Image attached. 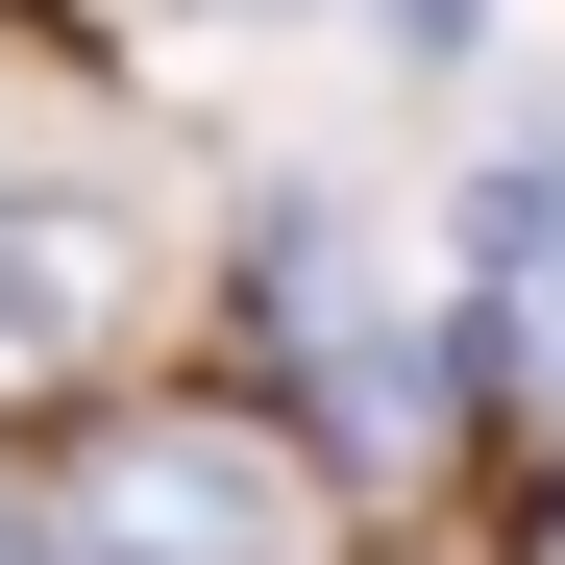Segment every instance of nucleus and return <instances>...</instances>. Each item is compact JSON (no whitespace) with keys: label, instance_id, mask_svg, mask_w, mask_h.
<instances>
[{"label":"nucleus","instance_id":"obj_1","mask_svg":"<svg viewBox=\"0 0 565 565\" xmlns=\"http://www.w3.org/2000/svg\"><path fill=\"white\" fill-rule=\"evenodd\" d=\"M124 296H148V222L74 198V172H0V394H25V369H99Z\"/></svg>","mask_w":565,"mask_h":565},{"label":"nucleus","instance_id":"obj_2","mask_svg":"<svg viewBox=\"0 0 565 565\" xmlns=\"http://www.w3.org/2000/svg\"><path fill=\"white\" fill-rule=\"evenodd\" d=\"M74 565H270V492L222 443H148L124 492H74Z\"/></svg>","mask_w":565,"mask_h":565},{"label":"nucleus","instance_id":"obj_3","mask_svg":"<svg viewBox=\"0 0 565 565\" xmlns=\"http://www.w3.org/2000/svg\"><path fill=\"white\" fill-rule=\"evenodd\" d=\"M0 565H74V516H25V492H0Z\"/></svg>","mask_w":565,"mask_h":565}]
</instances>
